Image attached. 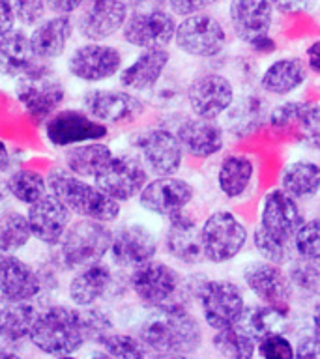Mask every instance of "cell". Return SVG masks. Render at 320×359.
I'll return each mask as SVG.
<instances>
[{
    "label": "cell",
    "mask_w": 320,
    "mask_h": 359,
    "mask_svg": "<svg viewBox=\"0 0 320 359\" xmlns=\"http://www.w3.org/2000/svg\"><path fill=\"white\" fill-rule=\"evenodd\" d=\"M156 311L140 324L139 339L157 353H193L202 344L201 325L182 305L154 307Z\"/></svg>",
    "instance_id": "cell-1"
},
{
    "label": "cell",
    "mask_w": 320,
    "mask_h": 359,
    "mask_svg": "<svg viewBox=\"0 0 320 359\" xmlns=\"http://www.w3.org/2000/svg\"><path fill=\"white\" fill-rule=\"evenodd\" d=\"M28 339L39 352L55 358L77 353L86 342L79 311L64 305H53L36 314Z\"/></svg>",
    "instance_id": "cell-2"
},
{
    "label": "cell",
    "mask_w": 320,
    "mask_h": 359,
    "mask_svg": "<svg viewBox=\"0 0 320 359\" xmlns=\"http://www.w3.org/2000/svg\"><path fill=\"white\" fill-rule=\"evenodd\" d=\"M51 193H55L72 213L90 217L103 223H112L120 215V202L103 193L98 185L86 184L81 176H75L64 168H53L47 176Z\"/></svg>",
    "instance_id": "cell-3"
},
{
    "label": "cell",
    "mask_w": 320,
    "mask_h": 359,
    "mask_svg": "<svg viewBox=\"0 0 320 359\" xmlns=\"http://www.w3.org/2000/svg\"><path fill=\"white\" fill-rule=\"evenodd\" d=\"M112 232L103 221L83 217L69 224L60 241V255L64 266L79 269L88 264L100 262L111 251Z\"/></svg>",
    "instance_id": "cell-4"
},
{
    "label": "cell",
    "mask_w": 320,
    "mask_h": 359,
    "mask_svg": "<svg viewBox=\"0 0 320 359\" xmlns=\"http://www.w3.org/2000/svg\"><path fill=\"white\" fill-rule=\"evenodd\" d=\"M64 84L53 73L39 66L30 67L17 81V97L28 116L36 122H44L51 114H55L64 101Z\"/></svg>",
    "instance_id": "cell-5"
},
{
    "label": "cell",
    "mask_w": 320,
    "mask_h": 359,
    "mask_svg": "<svg viewBox=\"0 0 320 359\" xmlns=\"http://www.w3.org/2000/svg\"><path fill=\"white\" fill-rule=\"evenodd\" d=\"M247 229L234 213L215 212L204 221L201 229V243L204 258L210 262H229L244 249Z\"/></svg>",
    "instance_id": "cell-6"
},
{
    "label": "cell",
    "mask_w": 320,
    "mask_h": 359,
    "mask_svg": "<svg viewBox=\"0 0 320 359\" xmlns=\"http://www.w3.org/2000/svg\"><path fill=\"white\" fill-rule=\"evenodd\" d=\"M202 314L212 330H223L240 320L246 303L241 290L230 280H204L196 288Z\"/></svg>",
    "instance_id": "cell-7"
},
{
    "label": "cell",
    "mask_w": 320,
    "mask_h": 359,
    "mask_svg": "<svg viewBox=\"0 0 320 359\" xmlns=\"http://www.w3.org/2000/svg\"><path fill=\"white\" fill-rule=\"evenodd\" d=\"M129 283L140 302L150 307L182 305L176 302L180 292V275L167 264L154 260L140 264L133 268Z\"/></svg>",
    "instance_id": "cell-8"
},
{
    "label": "cell",
    "mask_w": 320,
    "mask_h": 359,
    "mask_svg": "<svg viewBox=\"0 0 320 359\" xmlns=\"http://www.w3.org/2000/svg\"><path fill=\"white\" fill-rule=\"evenodd\" d=\"M174 39L178 49L184 50L185 55L210 58L223 50L227 43V32L215 17L201 13L185 17L176 27Z\"/></svg>",
    "instance_id": "cell-9"
},
{
    "label": "cell",
    "mask_w": 320,
    "mask_h": 359,
    "mask_svg": "<svg viewBox=\"0 0 320 359\" xmlns=\"http://www.w3.org/2000/svg\"><path fill=\"white\" fill-rule=\"evenodd\" d=\"M94 180L103 193L114 201L124 202L139 195L142 187L148 184V172L139 157L124 154L112 156L111 161L107 163L105 168Z\"/></svg>",
    "instance_id": "cell-10"
},
{
    "label": "cell",
    "mask_w": 320,
    "mask_h": 359,
    "mask_svg": "<svg viewBox=\"0 0 320 359\" xmlns=\"http://www.w3.org/2000/svg\"><path fill=\"white\" fill-rule=\"evenodd\" d=\"M109 129L103 122H98L90 114L81 111H58L51 114L45 122V137L51 144L72 146L90 140L105 139Z\"/></svg>",
    "instance_id": "cell-11"
},
{
    "label": "cell",
    "mask_w": 320,
    "mask_h": 359,
    "mask_svg": "<svg viewBox=\"0 0 320 359\" xmlns=\"http://www.w3.org/2000/svg\"><path fill=\"white\" fill-rule=\"evenodd\" d=\"M176 27L178 25L174 17L165 10L137 11L126 19L122 34L129 45L140 49H156L173 41Z\"/></svg>",
    "instance_id": "cell-12"
},
{
    "label": "cell",
    "mask_w": 320,
    "mask_h": 359,
    "mask_svg": "<svg viewBox=\"0 0 320 359\" xmlns=\"http://www.w3.org/2000/svg\"><path fill=\"white\" fill-rule=\"evenodd\" d=\"M122 66V55L116 47L100 43L81 45L73 50L67 69L73 77L84 83H100L116 75Z\"/></svg>",
    "instance_id": "cell-13"
},
{
    "label": "cell",
    "mask_w": 320,
    "mask_h": 359,
    "mask_svg": "<svg viewBox=\"0 0 320 359\" xmlns=\"http://www.w3.org/2000/svg\"><path fill=\"white\" fill-rule=\"evenodd\" d=\"M244 280L247 288L264 303L288 313V303L292 296L291 277L283 273L279 264L251 262L244 269Z\"/></svg>",
    "instance_id": "cell-14"
},
{
    "label": "cell",
    "mask_w": 320,
    "mask_h": 359,
    "mask_svg": "<svg viewBox=\"0 0 320 359\" xmlns=\"http://www.w3.org/2000/svg\"><path fill=\"white\" fill-rule=\"evenodd\" d=\"M27 219L36 240L45 245H58L69 229L72 210L55 193H51L30 204Z\"/></svg>",
    "instance_id": "cell-15"
},
{
    "label": "cell",
    "mask_w": 320,
    "mask_h": 359,
    "mask_svg": "<svg viewBox=\"0 0 320 359\" xmlns=\"http://www.w3.org/2000/svg\"><path fill=\"white\" fill-rule=\"evenodd\" d=\"M193 195L195 191L189 182L174 176H159L142 187L139 193V202L146 212L171 217L174 213L182 212L193 201Z\"/></svg>",
    "instance_id": "cell-16"
},
{
    "label": "cell",
    "mask_w": 320,
    "mask_h": 359,
    "mask_svg": "<svg viewBox=\"0 0 320 359\" xmlns=\"http://www.w3.org/2000/svg\"><path fill=\"white\" fill-rule=\"evenodd\" d=\"M83 103L90 116L109 123H129L145 112V103L122 90H90Z\"/></svg>",
    "instance_id": "cell-17"
},
{
    "label": "cell",
    "mask_w": 320,
    "mask_h": 359,
    "mask_svg": "<svg viewBox=\"0 0 320 359\" xmlns=\"http://www.w3.org/2000/svg\"><path fill=\"white\" fill-rule=\"evenodd\" d=\"M187 101L196 116L215 120L234 101V88L229 79L215 73L196 77L187 88Z\"/></svg>",
    "instance_id": "cell-18"
},
{
    "label": "cell",
    "mask_w": 320,
    "mask_h": 359,
    "mask_svg": "<svg viewBox=\"0 0 320 359\" xmlns=\"http://www.w3.org/2000/svg\"><path fill=\"white\" fill-rule=\"evenodd\" d=\"M142 159L157 176H174L180 170L184 148L176 135L167 129H150L137 140Z\"/></svg>",
    "instance_id": "cell-19"
},
{
    "label": "cell",
    "mask_w": 320,
    "mask_h": 359,
    "mask_svg": "<svg viewBox=\"0 0 320 359\" xmlns=\"http://www.w3.org/2000/svg\"><path fill=\"white\" fill-rule=\"evenodd\" d=\"M79 17V32L90 41L111 38L128 19V6L124 0H86Z\"/></svg>",
    "instance_id": "cell-20"
},
{
    "label": "cell",
    "mask_w": 320,
    "mask_h": 359,
    "mask_svg": "<svg viewBox=\"0 0 320 359\" xmlns=\"http://www.w3.org/2000/svg\"><path fill=\"white\" fill-rule=\"evenodd\" d=\"M157 240L139 223L126 224L112 234L111 257L120 268H137L156 257Z\"/></svg>",
    "instance_id": "cell-21"
},
{
    "label": "cell",
    "mask_w": 320,
    "mask_h": 359,
    "mask_svg": "<svg viewBox=\"0 0 320 359\" xmlns=\"http://www.w3.org/2000/svg\"><path fill=\"white\" fill-rule=\"evenodd\" d=\"M302 223V212H300V206L294 201V196L286 193L285 189L269 191L264 198L260 226L281 240L294 241V236Z\"/></svg>",
    "instance_id": "cell-22"
},
{
    "label": "cell",
    "mask_w": 320,
    "mask_h": 359,
    "mask_svg": "<svg viewBox=\"0 0 320 359\" xmlns=\"http://www.w3.org/2000/svg\"><path fill=\"white\" fill-rule=\"evenodd\" d=\"M229 17L236 36L251 45L268 36L274 21V6L269 0H230Z\"/></svg>",
    "instance_id": "cell-23"
},
{
    "label": "cell",
    "mask_w": 320,
    "mask_h": 359,
    "mask_svg": "<svg viewBox=\"0 0 320 359\" xmlns=\"http://www.w3.org/2000/svg\"><path fill=\"white\" fill-rule=\"evenodd\" d=\"M167 236V251L173 255L176 260L184 264H199L204 260L201 243V229L196 226V221L193 215L185 213L184 210L174 213L168 217Z\"/></svg>",
    "instance_id": "cell-24"
},
{
    "label": "cell",
    "mask_w": 320,
    "mask_h": 359,
    "mask_svg": "<svg viewBox=\"0 0 320 359\" xmlns=\"http://www.w3.org/2000/svg\"><path fill=\"white\" fill-rule=\"evenodd\" d=\"M39 292L41 280L32 266L10 252L0 257V296L17 302H32Z\"/></svg>",
    "instance_id": "cell-25"
},
{
    "label": "cell",
    "mask_w": 320,
    "mask_h": 359,
    "mask_svg": "<svg viewBox=\"0 0 320 359\" xmlns=\"http://www.w3.org/2000/svg\"><path fill=\"white\" fill-rule=\"evenodd\" d=\"M180 144L189 156L204 159L223 148V129L210 118H189L178 128Z\"/></svg>",
    "instance_id": "cell-26"
},
{
    "label": "cell",
    "mask_w": 320,
    "mask_h": 359,
    "mask_svg": "<svg viewBox=\"0 0 320 359\" xmlns=\"http://www.w3.org/2000/svg\"><path fill=\"white\" fill-rule=\"evenodd\" d=\"M112 271L111 268L100 262L88 264L77 269V273L73 275L69 280V299L77 307H88L94 305L100 297L105 296V292L111 288Z\"/></svg>",
    "instance_id": "cell-27"
},
{
    "label": "cell",
    "mask_w": 320,
    "mask_h": 359,
    "mask_svg": "<svg viewBox=\"0 0 320 359\" xmlns=\"http://www.w3.org/2000/svg\"><path fill=\"white\" fill-rule=\"evenodd\" d=\"M73 36V22L69 17L56 15L34 28L30 34L34 56L41 62L55 60L64 55L67 41Z\"/></svg>",
    "instance_id": "cell-28"
},
{
    "label": "cell",
    "mask_w": 320,
    "mask_h": 359,
    "mask_svg": "<svg viewBox=\"0 0 320 359\" xmlns=\"http://www.w3.org/2000/svg\"><path fill=\"white\" fill-rule=\"evenodd\" d=\"M171 56L163 47L156 49H145L135 58L133 64H129L122 73H120V84L129 90H145L154 88L157 81L161 79L165 67H167Z\"/></svg>",
    "instance_id": "cell-29"
},
{
    "label": "cell",
    "mask_w": 320,
    "mask_h": 359,
    "mask_svg": "<svg viewBox=\"0 0 320 359\" xmlns=\"http://www.w3.org/2000/svg\"><path fill=\"white\" fill-rule=\"evenodd\" d=\"M30 38L21 30L0 32V73L6 77H21L30 67L36 66Z\"/></svg>",
    "instance_id": "cell-30"
},
{
    "label": "cell",
    "mask_w": 320,
    "mask_h": 359,
    "mask_svg": "<svg viewBox=\"0 0 320 359\" xmlns=\"http://www.w3.org/2000/svg\"><path fill=\"white\" fill-rule=\"evenodd\" d=\"M111 159V148L107 144H101L98 140L72 144L69 150H66L64 154L67 170L81 178H95Z\"/></svg>",
    "instance_id": "cell-31"
},
{
    "label": "cell",
    "mask_w": 320,
    "mask_h": 359,
    "mask_svg": "<svg viewBox=\"0 0 320 359\" xmlns=\"http://www.w3.org/2000/svg\"><path fill=\"white\" fill-rule=\"evenodd\" d=\"M307 79V66L300 58H281L264 72L262 90L275 95H286L298 90Z\"/></svg>",
    "instance_id": "cell-32"
},
{
    "label": "cell",
    "mask_w": 320,
    "mask_h": 359,
    "mask_svg": "<svg viewBox=\"0 0 320 359\" xmlns=\"http://www.w3.org/2000/svg\"><path fill=\"white\" fill-rule=\"evenodd\" d=\"M36 314L38 311L30 302L0 296V339L8 342L22 341L30 333Z\"/></svg>",
    "instance_id": "cell-33"
},
{
    "label": "cell",
    "mask_w": 320,
    "mask_h": 359,
    "mask_svg": "<svg viewBox=\"0 0 320 359\" xmlns=\"http://www.w3.org/2000/svg\"><path fill=\"white\" fill-rule=\"evenodd\" d=\"M286 311H281L272 305H264V307H253L244 309L238 324L251 333L257 341L269 333H285L288 331V320H286Z\"/></svg>",
    "instance_id": "cell-34"
},
{
    "label": "cell",
    "mask_w": 320,
    "mask_h": 359,
    "mask_svg": "<svg viewBox=\"0 0 320 359\" xmlns=\"http://www.w3.org/2000/svg\"><path fill=\"white\" fill-rule=\"evenodd\" d=\"M253 161L247 156H229L225 157L218 172L219 189L229 198H238L247 191L253 180Z\"/></svg>",
    "instance_id": "cell-35"
},
{
    "label": "cell",
    "mask_w": 320,
    "mask_h": 359,
    "mask_svg": "<svg viewBox=\"0 0 320 359\" xmlns=\"http://www.w3.org/2000/svg\"><path fill=\"white\" fill-rule=\"evenodd\" d=\"M281 184L294 198H311L320 191V167L313 161H294L286 165Z\"/></svg>",
    "instance_id": "cell-36"
},
{
    "label": "cell",
    "mask_w": 320,
    "mask_h": 359,
    "mask_svg": "<svg viewBox=\"0 0 320 359\" xmlns=\"http://www.w3.org/2000/svg\"><path fill=\"white\" fill-rule=\"evenodd\" d=\"M213 348L227 358L234 359H249L255 353V342L257 339L247 333L238 322L229 327L218 330L213 335Z\"/></svg>",
    "instance_id": "cell-37"
},
{
    "label": "cell",
    "mask_w": 320,
    "mask_h": 359,
    "mask_svg": "<svg viewBox=\"0 0 320 359\" xmlns=\"http://www.w3.org/2000/svg\"><path fill=\"white\" fill-rule=\"evenodd\" d=\"M6 187L10 191V195L13 198H17L22 204H34L36 201H39L41 196L47 195V189H49V184H47V178H44L41 174L36 172V170H30V168H19L15 172L11 174L8 182H6Z\"/></svg>",
    "instance_id": "cell-38"
},
{
    "label": "cell",
    "mask_w": 320,
    "mask_h": 359,
    "mask_svg": "<svg viewBox=\"0 0 320 359\" xmlns=\"http://www.w3.org/2000/svg\"><path fill=\"white\" fill-rule=\"evenodd\" d=\"M32 238L28 219L17 212H4L0 215V252L19 251Z\"/></svg>",
    "instance_id": "cell-39"
},
{
    "label": "cell",
    "mask_w": 320,
    "mask_h": 359,
    "mask_svg": "<svg viewBox=\"0 0 320 359\" xmlns=\"http://www.w3.org/2000/svg\"><path fill=\"white\" fill-rule=\"evenodd\" d=\"M253 243H255V249L262 255L264 260L274 264L288 262L292 257V249H294V241L281 240L277 236L269 234L268 230H264L262 226L255 230Z\"/></svg>",
    "instance_id": "cell-40"
},
{
    "label": "cell",
    "mask_w": 320,
    "mask_h": 359,
    "mask_svg": "<svg viewBox=\"0 0 320 359\" xmlns=\"http://www.w3.org/2000/svg\"><path fill=\"white\" fill-rule=\"evenodd\" d=\"M100 344L105 348L107 355L120 359H140L148 353V348L140 342V339H135L131 335L124 333H109L100 341Z\"/></svg>",
    "instance_id": "cell-41"
},
{
    "label": "cell",
    "mask_w": 320,
    "mask_h": 359,
    "mask_svg": "<svg viewBox=\"0 0 320 359\" xmlns=\"http://www.w3.org/2000/svg\"><path fill=\"white\" fill-rule=\"evenodd\" d=\"M291 283L296 285L300 290L307 294H319L320 292V264L319 260H309L302 258L292 262L291 268Z\"/></svg>",
    "instance_id": "cell-42"
},
{
    "label": "cell",
    "mask_w": 320,
    "mask_h": 359,
    "mask_svg": "<svg viewBox=\"0 0 320 359\" xmlns=\"http://www.w3.org/2000/svg\"><path fill=\"white\" fill-rule=\"evenodd\" d=\"M294 249L302 258L320 260V219L302 223L294 236Z\"/></svg>",
    "instance_id": "cell-43"
},
{
    "label": "cell",
    "mask_w": 320,
    "mask_h": 359,
    "mask_svg": "<svg viewBox=\"0 0 320 359\" xmlns=\"http://www.w3.org/2000/svg\"><path fill=\"white\" fill-rule=\"evenodd\" d=\"M83 311H79L81 316V324H83V331L86 341L100 342L105 335H109L112 330L111 318L103 313L101 309H94L92 305L88 307H81Z\"/></svg>",
    "instance_id": "cell-44"
},
{
    "label": "cell",
    "mask_w": 320,
    "mask_h": 359,
    "mask_svg": "<svg viewBox=\"0 0 320 359\" xmlns=\"http://www.w3.org/2000/svg\"><path fill=\"white\" fill-rule=\"evenodd\" d=\"M296 123L300 126L305 144L320 150V107L303 103Z\"/></svg>",
    "instance_id": "cell-45"
},
{
    "label": "cell",
    "mask_w": 320,
    "mask_h": 359,
    "mask_svg": "<svg viewBox=\"0 0 320 359\" xmlns=\"http://www.w3.org/2000/svg\"><path fill=\"white\" fill-rule=\"evenodd\" d=\"M258 353L266 359H291L294 358V348L283 333H269L258 341Z\"/></svg>",
    "instance_id": "cell-46"
},
{
    "label": "cell",
    "mask_w": 320,
    "mask_h": 359,
    "mask_svg": "<svg viewBox=\"0 0 320 359\" xmlns=\"http://www.w3.org/2000/svg\"><path fill=\"white\" fill-rule=\"evenodd\" d=\"M11 4H13L17 19L22 25L32 27V25H36L44 17L47 2L45 0H11Z\"/></svg>",
    "instance_id": "cell-47"
},
{
    "label": "cell",
    "mask_w": 320,
    "mask_h": 359,
    "mask_svg": "<svg viewBox=\"0 0 320 359\" xmlns=\"http://www.w3.org/2000/svg\"><path fill=\"white\" fill-rule=\"evenodd\" d=\"M303 103H283L281 107H277L272 116H269V123L274 128H285L288 123H294L298 120V114H300V109H302Z\"/></svg>",
    "instance_id": "cell-48"
},
{
    "label": "cell",
    "mask_w": 320,
    "mask_h": 359,
    "mask_svg": "<svg viewBox=\"0 0 320 359\" xmlns=\"http://www.w3.org/2000/svg\"><path fill=\"white\" fill-rule=\"evenodd\" d=\"M215 2L218 0H168V6H171L173 13L185 17L201 13V11H204Z\"/></svg>",
    "instance_id": "cell-49"
},
{
    "label": "cell",
    "mask_w": 320,
    "mask_h": 359,
    "mask_svg": "<svg viewBox=\"0 0 320 359\" xmlns=\"http://www.w3.org/2000/svg\"><path fill=\"white\" fill-rule=\"evenodd\" d=\"M269 2H272V6L279 13L296 15V13H303V11L311 10L316 0H269Z\"/></svg>",
    "instance_id": "cell-50"
},
{
    "label": "cell",
    "mask_w": 320,
    "mask_h": 359,
    "mask_svg": "<svg viewBox=\"0 0 320 359\" xmlns=\"http://www.w3.org/2000/svg\"><path fill=\"white\" fill-rule=\"evenodd\" d=\"M296 358H313L320 359V339L319 337H305L302 341L298 342V348L294 350Z\"/></svg>",
    "instance_id": "cell-51"
},
{
    "label": "cell",
    "mask_w": 320,
    "mask_h": 359,
    "mask_svg": "<svg viewBox=\"0 0 320 359\" xmlns=\"http://www.w3.org/2000/svg\"><path fill=\"white\" fill-rule=\"evenodd\" d=\"M15 10H13V4L11 0H0V32H8V30H13V25H15Z\"/></svg>",
    "instance_id": "cell-52"
},
{
    "label": "cell",
    "mask_w": 320,
    "mask_h": 359,
    "mask_svg": "<svg viewBox=\"0 0 320 359\" xmlns=\"http://www.w3.org/2000/svg\"><path fill=\"white\" fill-rule=\"evenodd\" d=\"M45 2L51 11H55L58 15H66V13L79 10L86 0H45Z\"/></svg>",
    "instance_id": "cell-53"
},
{
    "label": "cell",
    "mask_w": 320,
    "mask_h": 359,
    "mask_svg": "<svg viewBox=\"0 0 320 359\" xmlns=\"http://www.w3.org/2000/svg\"><path fill=\"white\" fill-rule=\"evenodd\" d=\"M307 66L313 72L320 73V41H314L307 49Z\"/></svg>",
    "instance_id": "cell-54"
},
{
    "label": "cell",
    "mask_w": 320,
    "mask_h": 359,
    "mask_svg": "<svg viewBox=\"0 0 320 359\" xmlns=\"http://www.w3.org/2000/svg\"><path fill=\"white\" fill-rule=\"evenodd\" d=\"M251 47L255 50H258V53H272L275 49V41L269 36H264V38L253 41Z\"/></svg>",
    "instance_id": "cell-55"
},
{
    "label": "cell",
    "mask_w": 320,
    "mask_h": 359,
    "mask_svg": "<svg viewBox=\"0 0 320 359\" xmlns=\"http://www.w3.org/2000/svg\"><path fill=\"white\" fill-rule=\"evenodd\" d=\"M11 165L10 151H8V146L4 144V140H0V172H6Z\"/></svg>",
    "instance_id": "cell-56"
},
{
    "label": "cell",
    "mask_w": 320,
    "mask_h": 359,
    "mask_svg": "<svg viewBox=\"0 0 320 359\" xmlns=\"http://www.w3.org/2000/svg\"><path fill=\"white\" fill-rule=\"evenodd\" d=\"M313 335L320 339V307H316L313 314Z\"/></svg>",
    "instance_id": "cell-57"
},
{
    "label": "cell",
    "mask_w": 320,
    "mask_h": 359,
    "mask_svg": "<svg viewBox=\"0 0 320 359\" xmlns=\"http://www.w3.org/2000/svg\"><path fill=\"white\" fill-rule=\"evenodd\" d=\"M0 257H2V252H0Z\"/></svg>",
    "instance_id": "cell-58"
}]
</instances>
